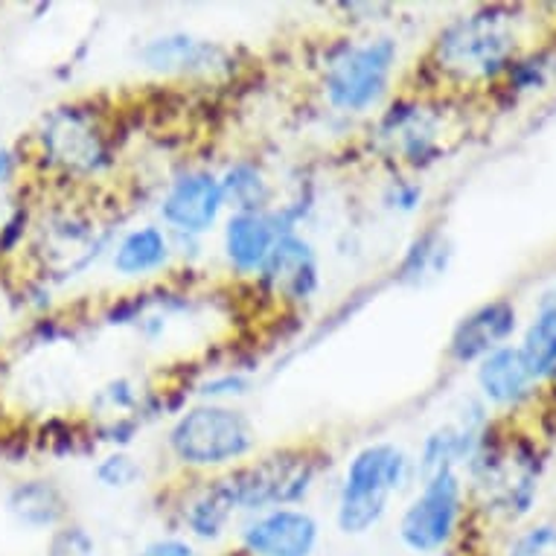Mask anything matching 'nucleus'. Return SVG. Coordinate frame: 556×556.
Wrapping results in <instances>:
<instances>
[{
	"mask_svg": "<svg viewBox=\"0 0 556 556\" xmlns=\"http://www.w3.org/2000/svg\"><path fill=\"white\" fill-rule=\"evenodd\" d=\"M519 21L510 7H481L460 15L434 38L429 53L431 71L443 83L460 88L504 79L510 64L519 59Z\"/></svg>",
	"mask_w": 556,
	"mask_h": 556,
	"instance_id": "nucleus-1",
	"label": "nucleus"
},
{
	"mask_svg": "<svg viewBox=\"0 0 556 556\" xmlns=\"http://www.w3.org/2000/svg\"><path fill=\"white\" fill-rule=\"evenodd\" d=\"M324 469V455L312 446H283L245 460L219 475L237 513H268L298 507L309 498Z\"/></svg>",
	"mask_w": 556,
	"mask_h": 556,
	"instance_id": "nucleus-2",
	"label": "nucleus"
},
{
	"mask_svg": "<svg viewBox=\"0 0 556 556\" xmlns=\"http://www.w3.org/2000/svg\"><path fill=\"white\" fill-rule=\"evenodd\" d=\"M414 466L391 440L367 443L350 457L341 478L336 525L344 536H365L391 510V498L408 483Z\"/></svg>",
	"mask_w": 556,
	"mask_h": 556,
	"instance_id": "nucleus-3",
	"label": "nucleus"
},
{
	"mask_svg": "<svg viewBox=\"0 0 556 556\" xmlns=\"http://www.w3.org/2000/svg\"><path fill=\"white\" fill-rule=\"evenodd\" d=\"M166 446L187 469H233L256 448V429L245 410L222 402H195L178 414L166 434Z\"/></svg>",
	"mask_w": 556,
	"mask_h": 556,
	"instance_id": "nucleus-4",
	"label": "nucleus"
},
{
	"mask_svg": "<svg viewBox=\"0 0 556 556\" xmlns=\"http://www.w3.org/2000/svg\"><path fill=\"white\" fill-rule=\"evenodd\" d=\"M400 45L391 36L365 38L338 47L324 64L320 91L338 114H367L382 105L391 91Z\"/></svg>",
	"mask_w": 556,
	"mask_h": 556,
	"instance_id": "nucleus-5",
	"label": "nucleus"
},
{
	"mask_svg": "<svg viewBox=\"0 0 556 556\" xmlns=\"http://www.w3.org/2000/svg\"><path fill=\"white\" fill-rule=\"evenodd\" d=\"M47 164L74 178H93L114 164V147L97 111L64 105L45 119L38 131Z\"/></svg>",
	"mask_w": 556,
	"mask_h": 556,
	"instance_id": "nucleus-6",
	"label": "nucleus"
},
{
	"mask_svg": "<svg viewBox=\"0 0 556 556\" xmlns=\"http://www.w3.org/2000/svg\"><path fill=\"white\" fill-rule=\"evenodd\" d=\"M464 478L457 469L426 478L420 493L410 498V504L400 516V542L410 554H438L455 539L457 525L464 519Z\"/></svg>",
	"mask_w": 556,
	"mask_h": 556,
	"instance_id": "nucleus-7",
	"label": "nucleus"
},
{
	"mask_svg": "<svg viewBox=\"0 0 556 556\" xmlns=\"http://www.w3.org/2000/svg\"><path fill=\"white\" fill-rule=\"evenodd\" d=\"M443 131H446L443 114L420 100H396L379 119V140L402 164L417 169L446 155Z\"/></svg>",
	"mask_w": 556,
	"mask_h": 556,
	"instance_id": "nucleus-8",
	"label": "nucleus"
},
{
	"mask_svg": "<svg viewBox=\"0 0 556 556\" xmlns=\"http://www.w3.org/2000/svg\"><path fill=\"white\" fill-rule=\"evenodd\" d=\"M222 211H225V192L219 175L207 169L181 173L161 199V219L166 230L181 237H207L219 225Z\"/></svg>",
	"mask_w": 556,
	"mask_h": 556,
	"instance_id": "nucleus-9",
	"label": "nucleus"
},
{
	"mask_svg": "<svg viewBox=\"0 0 556 556\" xmlns=\"http://www.w3.org/2000/svg\"><path fill=\"white\" fill-rule=\"evenodd\" d=\"M239 542L251 556H315L320 525L309 510L280 507L251 516L239 530Z\"/></svg>",
	"mask_w": 556,
	"mask_h": 556,
	"instance_id": "nucleus-10",
	"label": "nucleus"
},
{
	"mask_svg": "<svg viewBox=\"0 0 556 556\" xmlns=\"http://www.w3.org/2000/svg\"><path fill=\"white\" fill-rule=\"evenodd\" d=\"M256 280L280 303H309L320 289L318 254L309 239L286 233L277 239Z\"/></svg>",
	"mask_w": 556,
	"mask_h": 556,
	"instance_id": "nucleus-11",
	"label": "nucleus"
},
{
	"mask_svg": "<svg viewBox=\"0 0 556 556\" xmlns=\"http://www.w3.org/2000/svg\"><path fill=\"white\" fill-rule=\"evenodd\" d=\"M140 62L147 64L152 74L161 76L211 79L228 71L230 53L207 38L190 36V33H166V36L149 38L147 45L140 47Z\"/></svg>",
	"mask_w": 556,
	"mask_h": 556,
	"instance_id": "nucleus-12",
	"label": "nucleus"
},
{
	"mask_svg": "<svg viewBox=\"0 0 556 556\" xmlns=\"http://www.w3.org/2000/svg\"><path fill=\"white\" fill-rule=\"evenodd\" d=\"M280 237L286 230L274 207L265 213H230L222 230V251L233 274L256 277Z\"/></svg>",
	"mask_w": 556,
	"mask_h": 556,
	"instance_id": "nucleus-13",
	"label": "nucleus"
},
{
	"mask_svg": "<svg viewBox=\"0 0 556 556\" xmlns=\"http://www.w3.org/2000/svg\"><path fill=\"white\" fill-rule=\"evenodd\" d=\"M516 306L510 301H490L457 320L448 338V358L455 365H472L495 353L516 332Z\"/></svg>",
	"mask_w": 556,
	"mask_h": 556,
	"instance_id": "nucleus-14",
	"label": "nucleus"
},
{
	"mask_svg": "<svg viewBox=\"0 0 556 556\" xmlns=\"http://www.w3.org/2000/svg\"><path fill=\"white\" fill-rule=\"evenodd\" d=\"M478 391L490 405L498 408H516L525 400H530V393L536 391V379L530 376L521 350L513 344L498 346L495 353L478 362Z\"/></svg>",
	"mask_w": 556,
	"mask_h": 556,
	"instance_id": "nucleus-15",
	"label": "nucleus"
},
{
	"mask_svg": "<svg viewBox=\"0 0 556 556\" xmlns=\"http://www.w3.org/2000/svg\"><path fill=\"white\" fill-rule=\"evenodd\" d=\"M169 260H173V239H169V230L157 225H143V228L123 233L111 254L114 271L131 280L164 271Z\"/></svg>",
	"mask_w": 556,
	"mask_h": 556,
	"instance_id": "nucleus-16",
	"label": "nucleus"
},
{
	"mask_svg": "<svg viewBox=\"0 0 556 556\" xmlns=\"http://www.w3.org/2000/svg\"><path fill=\"white\" fill-rule=\"evenodd\" d=\"M481 420L457 422V426H440L422 440L420 455H417V478L426 481L431 475L443 469H457V464H469V457L478 448V440L483 434Z\"/></svg>",
	"mask_w": 556,
	"mask_h": 556,
	"instance_id": "nucleus-17",
	"label": "nucleus"
},
{
	"mask_svg": "<svg viewBox=\"0 0 556 556\" xmlns=\"http://www.w3.org/2000/svg\"><path fill=\"white\" fill-rule=\"evenodd\" d=\"M7 507H10L18 525L33 530L55 528L67 513L64 493L53 481H24L18 486H12Z\"/></svg>",
	"mask_w": 556,
	"mask_h": 556,
	"instance_id": "nucleus-18",
	"label": "nucleus"
},
{
	"mask_svg": "<svg viewBox=\"0 0 556 556\" xmlns=\"http://www.w3.org/2000/svg\"><path fill=\"white\" fill-rule=\"evenodd\" d=\"M233 504H230L225 486H222L219 475L201 486L199 493L192 495L190 502L184 504V525L192 536L201 542H216L225 536L230 519H233Z\"/></svg>",
	"mask_w": 556,
	"mask_h": 556,
	"instance_id": "nucleus-19",
	"label": "nucleus"
},
{
	"mask_svg": "<svg viewBox=\"0 0 556 556\" xmlns=\"http://www.w3.org/2000/svg\"><path fill=\"white\" fill-rule=\"evenodd\" d=\"M219 181L225 192V207L233 213H265L274 207L271 181L251 161H237L228 166V173L219 175Z\"/></svg>",
	"mask_w": 556,
	"mask_h": 556,
	"instance_id": "nucleus-20",
	"label": "nucleus"
},
{
	"mask_svg": "<svg viewBox=\"0 0 556 556\" xmlns=\"http://www.w3.org/2000/svg\"><path fill=\"white\" fill-rule=\"evenodd\" d=\"M452 260V245L440 230H426L414 239L402 256L400 268H396V280L405 286H422L440 277L448 268Z\"/></svg>",
	"mask_w": 556,
	"mask_h": 556,
	"instance_id": "nucleus-21",
	"label": "nucleus"
},
{
	"mask_svg": "<svg viewBox=\"0 0 556 556\" xmlns=\"http://www.w3.org/2000/svg\"><path fill=\"white\" fill-rule=\"evenodd\" d=\"M521 358L533 379H547L556 370V301L542 303V309L521 338Z\"/></svg>",
	"mask_w": 556,
	"mask_h": 556,
	"instance_id": "nucleus-22",
	"label": "nucleus"
},
{
	"mask_svg": "<svg viewBox=\"0 0 556 556\" xmlns=\"http://www.w3.org/2000/svg\"><path fill=\"white\" fill-rule=\"evenodd\" d=\"M93 475L109 490H128V486H135L140 481L143 469H140V464L128 452H119L117 448V452H111V455H105L100 464L93 466Z\"/></svg>",
	"mask_w": 556,
	"mask_h": 556,
	"instance_id": "nucleus-23",
	"label": "nucleus"
},
{
	"mask_svg": "<svg viewBox=\"0 0 556 556\" xmlns=\"http://www.w3.org/2000/svg\"><path fill=\"white\" fill-rule=\"evenodd\" d=\"M248 391H251V376L242 374V370H225V374L207 376L195 388L199 402H222V405H230V400H239Z\"/></svg>",
	"mask_w": 556,
	"mask_h": 556,
	"instance_id": "nucleus-24",
	"label": "nucleus"
},
{
	"mask_svg": "<svg viewBox=\"0 0 556 556\" xmlns=\"http://www.w3.org/2000/svg\"><path fill=\"white\" fill-rule=\"evenodd\" d=\"M504 556H556V525L542 521V525L521 530Z\"/></svg>",
	"mask_w": 556,
	"mask_h": 556,
	"instance_id": "nucleus-25",
	"label": "nucleus"
},
{
	"mask_svg": "<svg viewBox=\"0 0 556 556\" xmlns=\"http://www.w3.org/2000/svg\"><path fill=\"white\" fill-rule=\"evenodd\" d=\"M97 545H93L91 533L79 525H67V528L55 530L50 539V551L47 556H93Z\"/></svg>",
	"mask_w": 556,
	"mask_h": 556,
	"instance_id": "nucleus-26",
	"label": "nucleus"
},
{
	"mask_svg": "<svg viewBox=\"0 0 556 556\" xmlns=\"http://www.w3.org/2000/svg\"><path fill=\"white\" fill-rule=\"evenodd\" d=\"M422 184L410 181V178H393L384 190V204L396 213H414L422 204Z\"/></svg>",
	"mask_w": 556,
	"mask_h": 556,
	"instance_id": "nucleus-27",
	"label": "nucleus"
},
{
	"mask_svg": "<svg viewBox=\"0 0 556 556\" xmlns=\"http://www.w3.org/2000/svg\"><path fill=\"white\" fill-rule=\"evenodd\" d=\"M102 405H109L111 410H131L137 405V393L131 388V382L126 379H117V382H111L105 391L100 393Z\"/></svg>",
	"mask_w": 556,
	"mask_h": 556,
	"instance_id": "nucleus-28",
	"label": "nucleus"
},
{
	"mask_svg": "<svg viewBox=\"0 0 556 556\" xmlns=\"http://www.w3.org/2000/svg\"><path fill=\"white\" fill-rule=\"evenodd\" d=\"M137 556H199L187 539H155Z\"/></svg>",
	"mask_w": 556,
	"mask_h": 556,
	"instance_id": "nucleus-29",
	"label": "nucleus"
},
{
	"mask_svg": "<svg viewBox=\"0 0 556 556\" xmlns=\"http://www.w3.org/2000/svg\"><path fill=\"white\" fill-rule=\"evenodd\" d=\"M12 173H15V155L10 149H0V184L10 181Z\"/></svg>",
	"mask_w": 556,
	"mask_h": 556,
	"instance_id": "nucleus-30",
	"label": "nucleus"
}]
</instances>
